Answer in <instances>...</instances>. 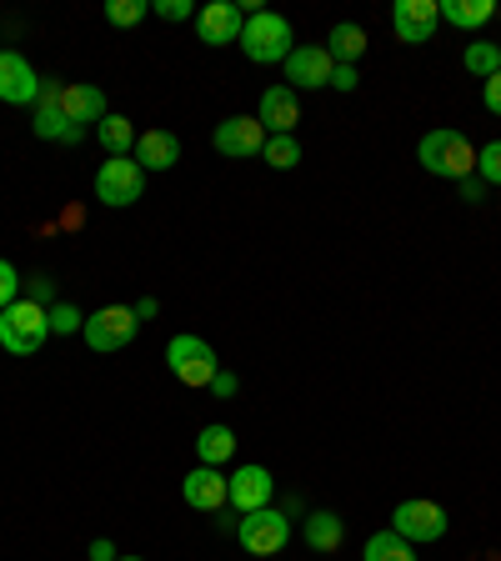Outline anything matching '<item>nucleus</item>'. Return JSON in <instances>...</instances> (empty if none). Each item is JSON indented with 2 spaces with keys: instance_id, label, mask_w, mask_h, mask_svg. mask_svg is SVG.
I'll list each match as a JSON object with an SVG mask.
<instances>
[{
  "instance_id": "nucleus-27",
  "label": "nucleus",
  "mask_w": 501,
  "mask_h": 561,
  "mask_svg": "<svg viewBox=\"0 0 501 561\" xmlns=\"http://www.w3.org/2000/svg\"><path fill=\"white\" fill-rule=\"evenodd\" d=\"M261 161L276 165V171H296V165H301V146H296V136H266Z\"/></svg>"
},
{
  "instance_id": "nucleus-30",
  "label": "nucleus",
  "mask_w": 501,
  "mask_h": 561,
  "mask_svg": "<svg viewBox=\"0 0 501 561\" xmlns=\"http://www.w3.org/2000/svg\"><path fill=\"white\" fill-rule=\"evenodd\" d=\"M477 181L501 186V140H487V146L477 151Z\"/></svg>"
},
{
  "instance_id": "nucleus-34",
  "label": "nucleus",
  "mask_w": 501,
  "mask_h": 561,
  "mask_svg": "<svg viewBox=\"0 0 501 561\" xmlns=\"http://www.w3.org/2000/svg\"><path fill=\"white\" fill-rule=\"evenodd\" d=\"M481 105H487L491 116H501V70L491 76V81H481Z\"/></svg>"
},
{
  "instance_id": "nucleus-18",
  "label": "nucleus",
  "mask_w": 501,
  "mask_h": 561,
  "mask_svg": "<svg viewBox=\"0 0 501 561\" xmlns=\"http://www.w3.org/2000/svg\"><path fill=\"white\" fill-rule=\"evenodd\" d=\"M181 496H186L191 512L216 516L226 506V477H221V467H196L186 481H181Z\"/></svg>"
},
{
  "instance_id": "nucleus-17",
  "label": "nucleus",
  "mask_w": 501,
  "mask_h": 561,
  "mask_svg": "<svg viewBox=\"0 0 501 561\" xmlns=\"http://www.w3.org/2000/svg\"><path fill=\"white\" fill-rule=\"evenodd\" d=\"M257 121L266 126V136H292L296 121H301V101H296L292 85H266V91H261Z\"/></svg>"
},
{
  "instance_id": "nucleus-24",
  "label": "nucleus",
  "mask_w": 501,
  "mask_h": 561,
  "mask_svg": "<svg viewBox=\"0 0 501 561\" xmlns=\"http://www.w3.org/2000/svg\"><path fill=\"white\" fill-rule=\"evenodd\" d=\"M136 136H140V130L130 126V116H116V111L95 126V140L105 146V156H130V151H136Z\"/></svg>"
},
{
  "instance_id": "nucleus-2",
  "label": "nucleus",
  "mask_w": 501,
  "mask_h": 561,
  "mask_svg": "<svg viewBox=\"0 0 501 561\" xmlns=\"http://www.w3.org/2000/svg\"><path fill=\"white\" fill-rule=\"evenodd\" d=\"M292 21L281 11H257V15H246V31H241V41L236 46L246 50V60L251 66H276V60H286L292 56Z\"/></svg>"
},
{
  "instance_id": "nucleus-36",
  "label": "nucleus",
  "mask_w": 501,
  "mask_h": 561,
  "mask_svg": "<svg viewBox=\"0 0 501 561\" xmlns=\"http://www.w3.org/2000/svg\"><path fill=\"white\" fill-rule=\"evenodd\" d=\"M456 186H462V201H471V206H477V201L491 191L487 181H477V175H467V181H456Z\"/></svg>"
},
{
  "instance_id": "nucleus-38",
  "label": "nucleus",
  "mask_w": 501,
  "mask_h": 561,
  "mask_svg": "<svg viewBox=\"0 0 501 561\" xmlns=\"http://www.w3.org/2000/svg\"><path fill=\"white\" fill-rule=\"evenodd\" d=\"M91 561H116V547H111L105 537H95L91 541Z\"/></svg>"
},
{
  "instance_id": "nucleus-1",
  "label": "nucleus",
  "mask_w": 501,
  "mask_h": 561,
  "mask_svg": "<svg viewBox=\"0 0 501 561\" xmlns=\"http://www.w3.org/2000/svg\"><path fill=\"white\" fill-rule=\"evenodd\" d=\"M417 161L432 175H442V181H467V175H477V146L467 140V130L442 126L421 136Z\"/></svg>"
},
{
  "instance_id": "nucleus-28",
  "label": "nucleus",
  "mask_w": 501,
  "mask_h": 561,
  "mask_svg": "<svg viewBox=\"0 0 501 561\" xmlns=\"http://www.w3.org/2000/svg\"><path fill=\"white\" fill-rule=\"evenodd\" d=\"M146 15H151V5H146V0H105V21L121 25V31H136Z\"/></svg>"
},
{
  "instance_id": "nucleus-29",
  "label": "nucleus",
  "mask_w": 501,
  "mask_h": 561,
  "mask_svg": "<svg viewBox=\"0 0 501 561\" xmlns=\"http://www.w3.org/2000/svg\"><path fill=\"white\" fill-rule=\"evenodd\" d=\"M81 327H86V316L76 311L70 301L50 306V336H81Z\"/></svg>"
},
{
  "instance_id": "nucleus-33",
  "label": "nucleus",
  "mask_w": 501,
  "mask_h": 561,
  "mask_svg": "<svg viewBox=\"0 0 501 561\" xmlns=\"http://www.w3.org/2000/svg\"><path fill=\"white\" fill-rule=\"evenodd\" d=\"M151 15H161V21H191V15H196V5H191V0H156Z\"/></svg>"
},
{
  "instance_id": "nucleus-3",
  "label": "nucleus",
  "mask_w": 501,
  "mask_h": 561,
  "mask_svg": "<svg viewBox=\"0 0 501 561\" xmlns=\"http://www.w3.org/2000/svg\"><path fill=\"white\" fill-rule=\"evenodd\" d=\"M166 366H171V376L181 386H191V391H206V386L216 381V371H221V362H216L210 341L206 336H191V331H181V336L166 341Z\"/></svg>"
},
{
  "instance_id": "nucleus-19",
  "label": "nucleus",
  "mask_w": 501,
  "mask_h": 561,
  "mask_svg": "<svg viewBox=\"0 0 501 561\" xmlns=\"http://www.w3.org/2000/svg\"><path fill=\"white\" fill-rule=\"evenodd\" d=\"M130 161H136L140 171H171V165L181 161V140H175L171 130H161V126H156V130H140Z\"/></svg>"
},
{
  "instance_id": "nucleus-5",
  "label": "nucleus",
  "mask_w": 501,
  "mask_h": 561,
  "mask_svg": "<svg viewBox=\"0 0 501 561\" xmlns=\"http://www.w3.org/2000/svg\"><path fill=\"white\" fill-rule=\"evenodd\" d=\"M86 346L101 351V356H116V351H126L130 341L140 336V316L136 306H101V311L86 316V327H81Z\"/></svg>"
},
{
  "instance_id": "nucleus-22",
  "label": "nucleus",
  "mask_w": 501,
  "mask_h": 561,
  "mask_svg": "<svg viewBox=\"0 0 501 561\" xmlns=\"http://www.w3.org/2000/svg\"><path fill=\"white\" fill-rule=\"evenodd\" d=\"M346 541V522L337 512H311L306 516V547L311 551H337Z\"/></svg>"
},
{
  "instance_id": "nucleus-12",
  "label": "nucleus",
  "mask_w": 501,
  "mask_h": 561,
  "mask_svg": "<svg viewBox=\"0 0 501 561\" xmlns=\"http://www.w3.org/2000/svg\"><path fill=\"white\" fill-rule=\"evenodd\" d=\"M442 25V11H436V0H397L391 5V31H397L401 46H426Z\"/></svg>"
},
{
  "instance_id": "nucleus-8",
  "label": "nucleus",
  "mask_w": 501,
  "mask_h": 561,
  "mask_svg": "<svg viewBox=\"0 0 501 561\" xmlns=\"http://www.w3.org/2000/svg\"><path fill=\"white\" fill-rule=\"evenodd\" d=\"M446 526H452V516H446L436 502H426V496H411V502H401L397 512H391V531L407 537L411 547H421V541H442Z\"/></svg>"
},
{
  "instance_id": "nucleus-35",
  "label": "nucleus",
  "mask_w": 501,
  "mask_h": 561,
  "mask_svg": "<svg viewBox=\"0 0 501 561\" xmlns=\"http://www.w3.org/2000/svg\"><path fill=\"white\" fill-rule=\"evenodd\" d=\"M331 85H337V91H356V85H362V76H356V66H337V70H331Z\"/></svg>"
},
{
  "instance_id": "nucleus-7",
  "label": "nucleus",
  "mask_w": 501,
  "mask_h": 561,
  "mask_svg": "<svg viewBox=\"0 0 501 561\" xmlns=\"http://www.w3.org/2000/svg\"><path fill=\"white\" fill-rule=\"evenodd\" d=\"M146 196V171H140L130 156H111V161L95 171V201L101 206H136Z\"/></svg>"
},
{
  "instance_id": "nucleus-32",
  "label": "nucleus",
  "mask_w": 501,
  "mask_h": 561,
  "mask_svg": "<svg viewBox=\"0 0 501 561\" xmlns=\"http://www.w3.org/2000/svg\"><path fill=\"white\" fill-rule=\"evenodd\" d=\"M25 291H31L25 301H35V306H46V311H50V306H56V276H46V271H41V276L25 280Z\"/></svg>"
},
{
  "instance_id": "nucleus-31",
  "label": "nucleus",
  "mask_w": 501,
  "mask_h": 561,
  "mask_svg": "<svg viewBox=\"0 0 501 561\" xmlns=\"http://www.w3.org/2000/svg\"><path fill=\"white\" fill-rule=\"evenodd\" d=\"M15 301H21V271L0 256V311H5V306H15Z\"/></svg>"
},
{
  "instance_id": "nucleus-13",
  "label": "nucleus",
  "mask_w": 501,
  "mask_h": 561,
  "mask_svg": "<svg viewBox=\"0 0 501 561\" xmlns=\"http://www.w3.org/2000/svg\"><path fill=\"white\" fill-rule=\"evenodd\" d=\"M271 496H276V481H271L266 467H241L236 477H226V506H231L236 516L271 506Z\"/></svg>"
},
{
  "instance_id": "nucleus-10",
  "label": "nucleus",
  "mask_w": 501,
  "mask_h": 561,
  "mask_svg": "<svg viewBox=\"0 0 501 561\" xmlns=\"http://www.w3.org/2000/svg\"><path fill=\"white\" fill-rule=\"evenodd\" d=\"M246 31V5H231V0H210V5H201L196 11V35L206 41L210 50L221 46H236Z\"/></svg>"
},
{
  "instance_id": "nucleus-25",
  "label": "nucleus",
  "mask_w": 501,
  "mask_h": 561,
  "mask_svg": "<svg viewBox=\"0 0 501 561\" xmlns=\"http://www.w3.org/2000/svg\"><path fill=\"white\" fill-rule=\"evenodd\" d=\"M362 561H417V547H411L407 537H397V531L386 526V531H372V541H366Z\"/></svg>"
},
{
  "instance_id": "nucleus-26",
  "label": "nucleus",
  "mask_w": 501,
  "mask_h": 561,
  "mask_svg": "<svg viewBox=\"0 0 501 561\" xmlns=\"http://www.w3.org/2000/svg\"><path fill=\"white\" fill-rule=\"evenodd\" d=\"M462 66H467L471 76H481V81H491V76L501 70V46L497 41H471L467 56H462Z\"/></svg>"
},
{
  "instance_id": "nucleus-11",
  "label": "nucleus",
  "mask_w": 501,
  "mask_h": 561,
  "mask_svg": "<svg viewBox=\"0 0 501 561\" xmlns=\"http://www.w3.org/2000/svg\"><path fill=\"white\" fill-rule=\"evenodd\" d=\"M210 146L221 156H231V161H251V156L266 151V126L257 116H226L216 126V136H210Z\"/></svg>"
},
{
  "instance_id": "nucleus-4",
  "label": "nucleus",
  "mask_w": 501,
  "mask_h": 561,
  "mask_svg": "<svg viewBox=\"0 0 501 561\" xmlns=\"http://www.w3.org/2000/svg\"><path fill=\"white\" fill-rule=\"evenodd\" d=\"M50 336V311L46 306H35V301H15L0 311V346L11 351V356H35V351L46 346Z\"/></svg>"
},
{
  "instance_id": "nucleus-9",
  "label": "nucleus",
  "mask_w": 501,
  "mask_h": 561,
  "mask_svg": "<svg viewBox=\"0 0 501 561\" xmlns=\"http://www.w3.org/2000/svg\"><path fill=\"white\" fill-rule=\"evenodd\" d=\"M60 85L66 81H41V95H35V105H31V130L41 140H66V146H76V140H86V130H76L66 121V111H60Z\"/></svg>"
},
{
  "instance_id": "nucleus-16",
  "label": "nucleus",
  "mask_w": 501,
  "mask_h": 561,
  "mask_svg": "<svg viewBox=\"0 0 501 561\" xmlns=\"http://www.w3.org/2000/svg\"><path fill=\"white\" fill-rule=\"evenodd\" d=\"M331 70H337V60L327 56V46H296L292 56H286V81H292V91H321V85H331Z\"/></svg>"
},
{
  "instance_id": "nucleus-6",
  "label": "nucleus",
  "mask_w": 501,
  "mask_h": 561,
  "mask_svg": "<svg viewBox=\"0 0 501 561\" xmlns=\"http://www.w3.org/2000/svg\"><path fill=\"white\" fill-rule=\"evenodd\" d=\"M236 541H241L251 557H276V551L292 541V512H276V506L246 512L241 522H236Z\"/></svg>"
},
{
  "instance_id": "nucleus-37",
  "label": "nucleus",
  "mask_w": 501,
  "mask_h": 561,
  "mask_svg": "<svg viewBox=\"0 0 501 561\" xmlns=\"http://www.w3.org/2000/svg\"><path fill=\"white\" fill-rule=\"evenodd\" d=\"M210 391H216V397H236V376H231V371H216Z\"/></svg>"
},
{
  "instance_id": "nucleus-40",
  "label": "nucleus",
  "mask_w": 501,
  "mask_h": 561,
  "mask_svg": "<svg viewBox=\"0 0 501 561\" xmlns=\"http://www.w3.org/2000/svg\"><path fill=\"white\" fill-rule=\"evenodd\" d=\"M116 561H140V557H116Z\"/></svg>"
},
{
  "instance_id": "nucleus-21",
  "label": "nucleus",
  "mask_w": 501,
  "mask_h": 561,
  "mask_svg": "<svg viewBox=\"0 0 501 561\" xmlns=\"http://www.w3.org/2000/svg\"><path fill=\"white\" fill-rule=\"evenodd\" d=\"M327 56L337 60V66H356V60L366 56V31H362L356 21L331 25V46H327Z\"/></svg>"
},
{
  "instance_id": "nucleus-39",
  "label": "nucleus",
  "mask_w": 501,
  "mask_h": 561,
  "mask_svg": "<svg viewBox=\"0 0 501 561\" xmlns=\"http://www.w3.org/2000/svg\"><path fill=\"white\" fill-rule=\"evenodd\" d=\"M156 311H161V301H156V296H146V301H136V316H140V321H151Z\"/></svg>"
},
{
  "instance_id": "nucleus-23",
  "label": "nucleus",
  "mask_w": 501,
  "mask_h": 561,
  "mask_svg": "<svg viewBox=\"0 0 501 561\" xmlns=\"http://www.w3.org/2000/svg\"><path fill=\"white\" fill-rule=\"evenodd\" d=\"M436 11H442V21H452L456 31H481V25L497 15V5H491V0H446Z\"/></svg>"
},
{
  "instance_id": "nucleus-20",
  "label": "nucleus",
  "mask_w": 501,
  "mask_h": 561,
  "mask_svg": "<svg viewBox=\"0 0 501 561\" xmlns=\"http://www.w3.org/2000/svg\"><path fill=\"white\" fill-rule=\"evenodd\" d=\"M196 456H201V467H221V461H231L236 456V432L231 426H201V436H196Z\"/></svg>"
},
{
  "instance_id": "nucleus-14",
  "label": "nucleus",
  "mask_w": 501,
  "mask_h": 561,
  "mask_svg": "<svg viewBox=\"0 0 501 561\" xmlns=\"http://www.w3.org/2000/svg\"><path fill=\"white\" fill-rule=\"evenodd\" d=\"M41 95V76L21 50H0V101L5 105H35Z\"/></svg>"
},
{
  "instance_id": "nucleus-15",
  "label": "nucleus",
  "mask_w": 501,
  "mask_h": 561,
  "mask_svg": "<svg viewBox=\"0 0 501 561\" xmlns=\"http://www.w3.org/2000/svg\"><path fill=\"white\" fill-rule=\"evenodd\" d=\"M60 111H66V121H70L76 130L101 126V121L111 116V105H105V91H101V85H86V81H66V85H60Z\"/></svg>"
}]
</instances>
